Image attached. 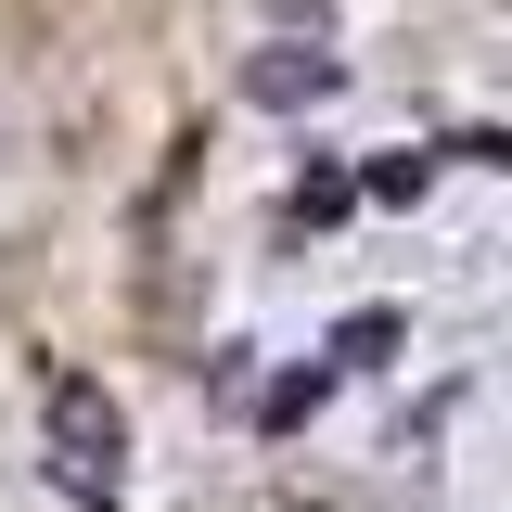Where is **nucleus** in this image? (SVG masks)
<instances>
[{
  "label": "nucleus",
  "mask_w": 512,
  "mask_h": 512,
  "mask_svg": "<svg viewBox=\"0 0 512 512\" xmlns=\"http://www.w3.org/2000/svg\"><path fill=\"white\" fill-rule=\"evenodd\" d=\"M52 448H64V487H116V410H103V384L52 372Z\"/></svg>",
  "instance_id": "1"
}]
</instances>
